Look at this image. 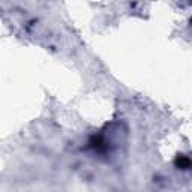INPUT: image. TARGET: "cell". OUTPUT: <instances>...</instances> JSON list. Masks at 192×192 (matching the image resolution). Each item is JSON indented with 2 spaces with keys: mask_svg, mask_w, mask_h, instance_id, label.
Masks as SVG:
<instances>
[{
  "mask_svg": "<svg viewBox=\"0 0 192 192\" xmlns=\"http://www.w3.org/2000/svg\"><path fill=\"white\" fill-rule=\"evenodd\" d=\"M177 165L179 167H182V168H188V167L191 165V161H188V159H185V158H179Z\"/></svg>",
  "mask_w": 192,
  "mask_h": 192,
  "instance_id": "6da1fadb",
  "label": "cell"
}]
</instances>
